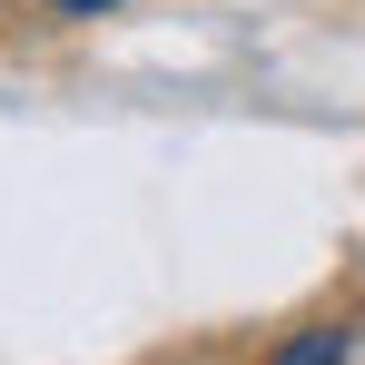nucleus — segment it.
<instances>
[{
	"label": "nucleus",
	"instance_id": "nucleus-1",
	"mask_svg": "<svg viewBox=\"0 0 365 365\" xmlns=\"http://www.w3.org/2000/svg\"><path fill=\"white\" fill-rule=\"evenodd\" d=\"M277 365H346V326H306V336H297Z\"/></svg>",
	"mask_w": 365,
	"mask_h": 365
},
{
	"label": "nucleus",
	"instance_id": "nucleus-2",
	"mask_svg": "<svg viewBox=\"0 0 365 365\" xmlns=\"http://www.w3.org/2000/svg\"><path fill=\"white\" fill-rule=\"evenodd\" d=\"M50 10H79V20H89V10H119V0H50Z\"/></svg>",
	"mask_w": 365,
	"mask_h": 365
}]
</instances>
